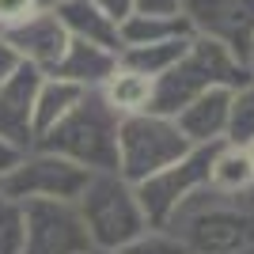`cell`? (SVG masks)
<instances>
[{"label":"cell","instance_id":"25","mask_svg":"<svg viewBox=\"0 0 254 254\" xmlns=\"http://www.w3.org/2000/svg\"><path fill=\"white\" fill-rule=\"evenodd\" d=\"M182 0H137V11L144 15H179Z\"/></svg>","mask_w":254,"mask_h":254},{"label":"cell","instance_id":"14","mask_svg":"<svg viewBox=\"0 0 254 254\" xmlns=\"http://www.w3.org/2000/svg\"><path fill=\"white\" fill-rule=\"evenodd\" d=\"M118 68V53H106L99 50V46H87L80 42V38H68V50H64V57L57 61V68L46 76H61V80H68V84L84 87V91H95V87L106 84V76Z\"/></svg>","mask_w":254,"mask_h":254},{"label":"cell","instance_id":"21","mask_svg":"<svg viewBox=\"0 0 254 254\" xmlns=\"http://www.w3.org/2000/svg\"><path fill=\"white\" fill-rule=\"evenodd\" d=\"M23 251V205L0 193V254Z\"/></svg>","mask_w":254,"mask_h":254},{"label":"cell","instance_id":"22","mask_svg":"<svg viewBox=\"0 0 254 254\" xmlns=\"http://www.w3.org/2000/svg\"><path fill=\"white\" fill-rule=\"evenodd\" d=\"M122 254H190L186 251V243L182 239H175V235H137L129 247H122Z\"/></svg>","mask_w":254,"mask_h":254},{"label":"cell","instance_id":"7","mask_svg":"<svg viewBox=\"0 0 254 254\" xmlns=\"http://www.w3.org/2000/svg\"><path fill=\"white\" fill-rule=\"evenodd\" d=\"M220 144L224 140H216V144H193L179 163H171V167L156 171L152 179L137 182L133 193H137V205L144 212V220L163 224L193 190H201L205 182H209V167H212V159H216V152H220Z\"/></svg>","mask_w":254,"mask_h":254},{"label":"cell","instance_id":"30","mask_svg":"<svg viewBox=\"0 0 254 254\" xmlns=\"http://www.w3.org/2000/svg\"><path fill=\"white\" fill-rule=\"evenodd\" d=\"M247 68H251V84H254V53H251V61H247Z\"/></svg>","mask_w":254,"mask_h":254},{"label":"cell","instance_id":"9","mask_svg":"<svg viewBox=\"0 0 254 254\" xmlns=\"http://www.w3.org/2000/svg\"><path fill=\"white\" fill-rule=\"evenodd\" d=\"M179 15L197 38L220 42L239 61L254 53V0H182Z\"/></svg>","mask_w":254,"mask_h":254},{"label":"cell","instance_id":"5","mask_svg":"<svg viewBox=\"0 0 254 254\" xmlns=\"http://www.w3.org/2000/svg\"><path fill=\"white\" fill-rule=\"evenodd\" d=\"M193 144L179 133L175 118L129 114L118 122V175L126 182H144L156 171L179 163Z\"/></svg>","mask_w":254,"mask_h":254},{"label":"cell","instance_id":"1","mask_svg":"<svg viewBox=\"0 0 254 254\" xmlns=\"http://www.w3.org/2000/svg\"><path fill=\"white\" fill-rule=\"evenodd\" d=\"M175 239L197 254H232L254 243V190L247 193H201L193 190L179 209L167 216Z\"/></svg>","mask_w":254,"mask_h":254},{"label":"cell","instance_id":"12","mask_svg":"<svg viewBox=\"0 0 254 254\" xmlns=\"http://www.w3.org/2000/svg\"><path fill=\"white\" fill-rule=\"evenodd\" d=\"M228 106H232V91L209 87L175 114V126L190 144H216V140H224V129H228Z\"/></svg>","mask_w":254,"mask_h":254},{"label":"cell","instance_id":"24","mask_svg":"<svg viewBox=\"0 0 254 254\" xmlns=\"http://www.w3.org/2000/svg\"><path fill=\"white\" fill-rule=\"evenodd\" d=\"M95 4H99V8H103V11H106V15H110L114 23L129 19V15L137 11V0H95Z\"/></svg>","mask_w":254,"mask_h":254},{"label":"cell","instance_id":"3","mask_svg":"<svg viewBox=\"0 0 254 254\" xmlns=\"http://www.w3.org/2000/svg\"><path fill=\"white\" fill-rule=\"evenodd\" d=\"M118 122L122 118L103 103L99 91H84V99L57 126L46 129L34 140V148L72 159V163L87 167L91 175L95 171H118Z\"/></svg>","mask_w":254,"mask_h":254},{"label":"cell","instance_id":"32","mask_svg":"<svg viewBox=\"0 0 254 254\" xmlns=\"http://www.w3.org/2000/svg\"><path fill=\"white\" fill-rule=\"evenodd\" d=\"M91 254H114V251H91Z\"/></svg>","mask_w":254,"mask_h":254},{"label":"cell","instance_id":"19","mask_svg":"<svg viewBox=\"0 0 254 254\" xmlns=\"http://www.w3.org/2000/svg\"><path fill=\"white\" fill-rule=\"evenodd\" d=\"M209 186L220 193H247L254 190V167L251 159H247L243 148H235V144H220L216 159H212L209 167Z\"/></svg>","mask_w":254,"mask_h":254},{"label":"cell","instance_id":"28","mask_svg":"<svg viewBox=\"0 0 254 254\" xmlns=\"http://www.w3.org/2000/svg\"><path fill=\"white\" fill-rule=\"evenodd\" d=\"M243 152H247V159H251V167H254V140H251V144H243Z\"/></svg>","mask_w":254,"mask_h":254},{"label":"cell","instance_id":"23","mask_svg":"<svg viewBox=\"0 0 254 254\" xmlns=\"http://www.w3.org/2000/svg\"><path fill=\"white\" fill-rule=\"evenodd\" d=\"M34 11H42V0H0V34L11 31L15 23L31 19Z\"/></svg>","mask_w":254,"mask_h":254},{"label":"cell","instance_id":"15","mask_svg":"<svg viewBox=\"0 0 254 254\" xmlns=\"http://www.w3.org/2000/svg\"><path fill=\"white\" fill-rule=\"evenodd\" d=\"M103 103L114 110L118 118H129V114H148V103H152V80L148 76L133 72L126 64H118L114 72L106 76V84L95 87Z\"/></svg>","mask_w":254,"mask_h":254},{"label":"cell","instance_id":"10","mask_svg":"<svg viewBox=\"0 0 254 254\" xmlns=\"http://www.w3.org/2000/svg\"><path fill=\"white\" fill-rule=\"evenodd\" d=\"M42 76L46 72L23 61L15 76L0 84V140H8L19 152L34 148V91L42 84Z\"/></svg>","mask_w":254,"mask_h":254},{"label":"cell","instance_id":"11","mask_svg":"<svg viewBox=\"0 0 254 254\" xmlns=\"http://www.w3.org/2000/svg\"><path fill=\"white\" fill-rule=\"evenodd\" d=\"M0 38L19 53L27 64H34L38 72H53L57 61L64 57V50H68V31H64V23L57 19L53 8L34 11L31 19L15 23V27L4 31Z\"/></svg>","mask_w":254,"mask_h":254},{"label":"cell","instance_id":"20","mask_svg":"<svg viewBox=\"0 0 254 254\" xmlns=\"http://www.w3.org/2000/svg\"><path fill=\"white\" fill-rule=\"evenodd\" d=\"M254 140V84L232 91V106H228V129H224V144L243 148Z\"/></svg>","mask_w":254,"mask_h":254},{"label":"cell","instance_id":"4","mask_svg":"<svg viewBox=\"0 0 254 254\" xmlns=\"http://www.w3.org/2000/svg\"><path fill=\"white\" fill-rule=\"evenodd\" d=\"M76 212L87 228V239L99 251H122L137 235H144L148 220L137 205V193L118 171H99L76 197Z\"/></svg>","mask_w":254,"mask_h":254},{"label":"cell","instance_id":"6","mask_svg":"<svg viewBox=\"0 0 254 254\" xmlns=\"http://www.w3.org/2000/svg\"><path fill=\"white\" fill-rule=\"evenodd\" d=\"M87 182H91L87 167L53 156V152L31 148L19 159V167L0 179V193L19 205L23 201H76Z\"/></svg>","mask_w":254,"mask_h":254},{"label":"cell","instance_id":"2","mask_svg":"<svg viewBox=\"0 0 254 254\" xmlns=\"http://www.w3.org/2000/svg\"><path fill=\"white\" fill-rule=\"evenodd\" d=\"M251 84V68L247 61H239L232 50H224L220 42H209V38H190V50L179 64H171L163 76L152 80V103L148 114L159 118H175L182 106H190L193 99L209 91V87H228V91H239V87Z\"/></svg>","mask_w":254,"mask_h":254},{"label":"cell","instance_id":"18","mask_svg":"<svg viewBox=\"0 0 254 254\" xmlns=\"http://www.w3.org/2000/svg\"><path fill=\"white\" fill-rule=\"evenodd\" d=\"M190 38H167V42H152V46H129V50L118 53V64H126V68H133V72L156 80V76L167 72L171 64H179L182 57H186Z\"/></svg>","mask_w":254,"mask_h":254},{"label":"cell","instance_id":"31","mask_svg":"<svg viewBox=\"0 0 254 254\" xmlns=\"http://www.w3.org/2000/svg\"><path fill=\"white\" fill-rule=\"evenodd\" d=\"M57 4H61V0H42V8H57Z\"/></svg>","mask_w":254,"mask_h":254},{"label":"cell","instance_id":"16","mask_svg":"<svg viewBox=\"0 0 254 254\" xmlns=\"http://www.w3.org/2000/svg\"><path fill=\"white\" fill-rule=\"evenodd\" d=\"M80 99H84V87L68 84L61 76H42V84L34 91V140L42 137L46 129L57 126Z\"/></svg>","mask_w":254,"mask_h":254},{"label":"cell","instance_id":"26","mask_svg":"<svg viewBox=\"0 0 254 254\" xmlns=\"http://www.w3.org/2000/svg\"><path fill=\"white\" fill-rule=\"evenodd\" d=\"M19 64H23V57L11 50L4 38H0V84H4L8 76H15V68H19Z\"/></svg>","mask_w":254,"mask_h":254},{"label":"cell","instance_id":"8","mask_svg":"<svg viewBox=\"0 0 254 254\" xmlns=\"http://www.w3.org/2000/svg\"><path fill=\"white\" fill-rule=\"evenodd\" d=\"M87 228L72 201H23L19 254H87Z\"/></svg>","mask_w":254,"mask_h":254},{"label":"cell","instance_id":"29","mask_svg":"<svg viewBox=\"0 0 254 254\" xmlns=\"http://www.w3.org/2000/svg\"><path fill=\"white\" fill-rule=\"evenodd\" d=\"M232 254H254V243H247V247H239V251H232Z\"/></svg>","mask_w":254,"mask_h":254},{"label":"cell","instance_id":"13","mask_svg":"<svg viewBox=\"0 0 254 254\" xmlns=\"http://www.w3.org/2000/svg\"><path fill=\"white\" fill-rule=\"evenodd\" d=\"M53 11H57V19L64 23L68 38H80V42L99 46V50H106V53H122L118 23L99 8L95 0H61Z\"/></svg>","mask_w":254,"mask_h":254},{"label":"cell","instance_id":"27","mask_svg":"<svg viewBox=\"0 0 254 254\" xmlns=\"http://www.w3.org/2000/svg\"><path fill=\"white\" fill-rule=\"evenodd\" d=\"M27 156V152H19V148H11L8 140H0V179L4 175H11V171L19 167V159Z\"/></svg>","mask_w":254,"mask_h":254},{"label":"cell","instance_id":"17","mask_svg":"<svg viewBox=\"0 0 254 254\" xmlns=\"http://www.w3.org/2000/svg\"><path fill=\"white\" fill-rule=\"evenodd\" d=\"M118 34H122V50L129 46H152V42H167V38H190V23L182 15H144V11H133L129 19L118 23Z\"/></svg>","mask_w":254,"mask_h":254}]
</instances>
